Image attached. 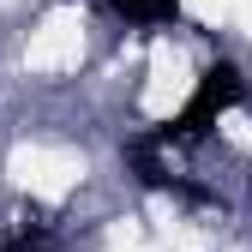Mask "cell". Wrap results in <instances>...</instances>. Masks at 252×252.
I'll return each instance as SVG.
<instances>
[{"mask_svg":"<svg viewBox=\"0 0 252 252\" xmlns=\"http://www.w3.org/2000/svg\"><path fill=\"white\" fill-rule=\"evenodd\" d=\"M240 96H246L240 66H234V60H210V66L198 72V84H192V96H186V108L168 114L150 138L162 144V150H192L198 138H210V126H222V114H228Z\"/></svg>","mask_w":252,"mask_h":252,"instance_id":"1","label":"cell"},{"mask_svg":"<svg viewBox=\"0 0 252 252\" xmlns=\"http://www.w3.org/2000/svg\"><path fill=\"white\" fill-rule=\"evenodd\" d=\"M108 6L126 18V24H138V30H162L180 18V0H108Z\"/></svg>","mask_w":252,"mask_h":252,"instance_id":"2","label":"cell"}]
</instances>
